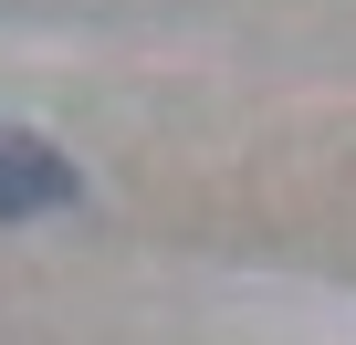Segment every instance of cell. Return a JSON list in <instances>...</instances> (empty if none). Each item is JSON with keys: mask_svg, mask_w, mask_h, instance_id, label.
Segmentation results:
<instances>
[{"mask_svg": "<svg viewBox=\"0 0 356 345\" xmlns=\"http://www.w3.org/2000/svg\"><path fill=\"white\" fill-rule=\"evenodd\" d=\"M84 199V167L32 136V126H0V220H42V210H74Z\"/></svg>", "mask_w": 356, "mask_h": 345, "instance_id": "1", "label": "cell"}]
</instances>
